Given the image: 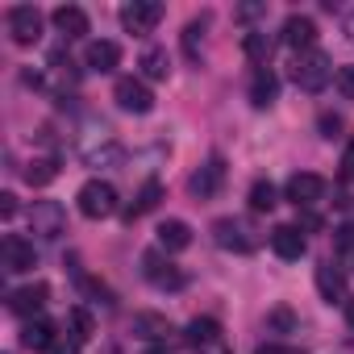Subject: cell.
Listing matches in <instances>:
<instances>
[{
  "label": "cell",
  "instance_id": "obj_1",
  "mask_svg": "<svg viewBox=\"0 0 354 354\" xmlns=\"http://www.w3.org/2000/svg\"><path fill=\"white\" fill-rule=\"evenodd\" d=\"M337 71H333V59L325 55V50H300L296 55V63H292V80H296V88H304V92H321V88H329V80H333Z\"/></svg>",
  "mask_w": 354,
  "mask_h": 354
},
{
  "label": "cell",
  "instance_id": "obj_21",
  "mask_svg": "<svg viewBox=\"0 0 354 354\" xmlns=\"http://www.w3.org/2000/svg\"><path fill=\"white\" fill-rule=\"evenodd\" d=\"M275 96H279V80H275V71H271V67H259L254 80H250V104H254V109H267Z\"/></svg>",
  "mask_w": 354,
  "mask_h": 354
},
{
  "label": "cell",
  "instance_id": "obj_39",
  "mask_svg": "<svg viewBox=\"0 0 354 354\" xmlns=\"http://www.w3.org/2000/svg\"><path fill=\"white\" fill-rule=\"evenodd\" d=\"M196 354H230V350H225V346H221V342H213V346H201V350H196Z\"/></svg>",
  "mask_w": 354,
  "mask_h": 354
},
{
  "label": "cell",
  "instance_id": "obj_38",
  "mask_svg": "<svg viewBox=\"0 0 354 354\" xmlns=\"http://www.w3.org/2000/svg\"><path fill=\"white\" fill-rule=\"evenodd\" d=\"M263 13H267L263 5H242V13H238V17H246V21H250V17H263Z\"/></svg>",
  "mask_w": 354,
  "mask_h": 354
},
{
  "label": "cell",
  "instance_id": "obj_36",
  "mask_svg": "<svg viewBox=\"0 0 354 354\" xmlns=\"http://www.w3.org/2000/svg\"><path fill=\"white\" fill-rule=\"evenodd\" d=\"M13 213H17V196L5 192V196H0V217H13Z\"/></svg>",
  "mask_w": 354,
  "mask_h": 354
},
{
  "label": "cell",
  "instance_id": "obj_33",
  "mask_svg": "<svg viewBox=\"0 0 354 354\" xmlns=\"http://www.w3.org/2000/svg\"><path fill=\"white\" fill-rule=\"evenodd\" d=\"M317 125H321V133H325V138H337L342 117H337V113H321V121H317Z\"/></svg>",
  "mask_w": 354,
  "mask_h": 354
},
{
  "label": "cell",
  "instance_id": "obj_28",
  "mask_svg": "<svg viewBox=\"0 0 354 354\" xmlns=\"http://www.w3.org/2000/svg\"><path fill=\"white\" fill-rule=\"evenodd\" d=\"M67 329H71V337L84 346V342L96 333V325H92V313H88V308H71V313H67Z\"/></svg>",
  "mask_w": 354,
  "mask_h": 354
},
{
  "label": "cell",
  "instance_id": "obj_14",
  "mask_svg": "<svg viewBox=\"0 0 354 354\" xmlns=\"http://www.w3.org/2000/svg\"><path fill=\"white\" fill-rule=\"evenodd\" d=\"M46 296H50V288H46V283H30V288H17V292L9 296V308H13L17 317H26V321H38V313L46 308Z\"/></svg>",
  "mask_w": 354,
  "mask_h": 354
},
{
  "label": "cell",
  "instance_id": "obj_8",
  "mask_svg": "<svg viewBox=\"0 0 354 354\" xmlns=\"http://www.w3.org/2000/svg\"><path fill=\"white\" fill-rule=\"evenodd\" d=\"M113 100H117V109H125V113H150L154 109V96H150V88L142 84V80H133V75H125V80H117L113 84Z\"/></svg>",
  "mask_w": 354,
  "mask_h": 354
},
{
  "label": "cell",
  "instance_id": "obj_23",
  "mask_svg": "<svg viewBox=\"0 0 354 354\" xmlns=\"http://www.w3.org/2000/svg\"><path fill=\"white\" fill-rule=\"evenodd\" d=\"M55 337H59V329H55L50 321H42V317H38V321H26V329H21V346H26V350H42V354H46Z\"/></svg>",
  "mask_w": 354,
  "mask_h": 354
},
{
  "label": "cell",
  "instance_id": "obj_9",
  "mask_svg": "<svg viewBox=\"0 0 354 354\" xmlns=\"http://www.w3.org/2000/svg\"><path fill=\"white\" fill-rule=\"evenodd\" d=\"M158 21H162V5H158V0H133V5L121 9L125 34H150Z\"/></svg>",
  "mask_w": 354,
  "mask_h": 354
},
{
  "label": "cell",
  "instance_id": "obj_10",
  "mask_svg": "<svg viewBox=\"0 0 354 354\" xmlns=\"http://www.w3.org/2000/svg\"><path fill=\"white\" fill-rule=\"evenodd\" d=\"M0 263H5L9 275H21V271H34L38 267V254H34V242L9 234L5 242H0Z\"/></svg>",
  "mask_w": 354,
  "mask_h": 354
},
{
  "label": "cell",
  "instance_id": "obj_27",
  "mask_svg": "<svg viewBox=\"0 0 354 354\" xmlns=\"http://www.w3.org/2000/svg\"><path fill=\"white\" fill-rule=\"evenodd\" d=\"M59 175V158H34L30 167H26V184H34V188H42V184H50Z\"/></svg>",
  "mask_w": 354,
  "mask_h": 354
},
{
  "label": "cell",
  "instance_id": "obj_13",
  "mask_svg": "<svg viewBox=\"0 0 354 354\" xmlns=\"http://www.w3.org/2000/svg\"><path fill=\"white\" fill-rule=\"evenodd\" d=\"M271 250H275L283 263H296V259H304L308 238L300 234V225H275V230H271Z\"/></svg>",
  "mask_w": 354,
  "mask_h": 354
},
{
  "label": "cell",
  "instance_id": "obj_32",
  "mask_svg": "<svg viewBox=\"0 0 354 354\" xmlns=\"http://www.w3.org/2000/svg\"><path fill=\"white\" fill-rule=\"evenodd\" d=\"M46 354H80V342L75 337H67V333H59L55 342H50V350Z\"/></svg>",
  "mask_w": 354,
  "mask_h": 354
},
{
  "label": "cell",
  "instance_id": "obj_40",
  "mask_svg": "<svg viewBox=\"0 0 354 354\" xmlns=\"http://www.w3.org/2000/svg\"><path fill=\"white\" fill-rule=\"evenodd\" d=\"M342 30H346V38H350V42H354V9H350V13H346V26H342Z\"/></svg>",
  "mask_w": 354,
  "mask_h": 354
},
{
  "label": "cell",
  "instance_id": "obj_22",
  "mask_svg": "<svg viewBox=\"0 0 354 354\" xmlns=\"http://www.w3.org/2000/svg\"><path fill=\"white\" fill-rule=\"evenodd\" d=\"M84 162H88V167H121V162H125V146L113 142V138H104L100 146H88V150H84Z\"/></svg>",
  "mask_w": 354,
  "mask_h": 354
},
{
  "label": "cell",
  "instance_id": "obj_29",
  "mask_svg": "<svg viewBox=\"0 0 354 354\" xmlns=\"http://www.w3.org/2000/svg\"><path fill=\"white\" fill-rule=\"evenodd\" d=\"M279 201H275V184H267V180H259L254 188H250V209L254 213H271Z\"/></svg>",
  "mask_w": 354,
  "mask_h": 354
},
{
  "label": "cell",
  "instance_id": "obj_2",
  "mask_svg": "<svg viewBox=\"0 0 354 354\" xmlns=\"http://www.w3.org/2000/svg\"><path fill=\"white\" fill-rule=\"evenodd\" d=\"M213 242L221 246V250H234V254H250V250H259V230L246 221V217H217L213 221Z\"/></svg>",
  "mask_w": 354,
  "mask_h": 354
},
{
  "label": "cell",
  "instance_id": "obj_16",
  "mask_svg": "<svg viewBox=\"0 0 354 354\" xmlns=\"http://www.w3.org/2000/svg\"><path fill=\"white\" fill-rule=\"evenodd\" d=\"M84 63H88V71H100V75H109V71H117V63H121V46H117V42H109V38H100V42H88V50H84Z\"/></svg>",
  "mask_w": 354,
  "mask_h": 354
},
{
  "label": "cell",
  "instance_id": "obj_25",
  "mask_svg": "<svg viewBox=\"0 0 354 354\" xmlns=\"http://www.w3.org/2000/svg\"><path fill=\"white\" fill-rule=\"evenodd\" d=\"M138 67H142V75H146V80H167L171 59H167V50H162V46H146V50H142V59H138Z\"/></svg>",
  "mask_w": 354,
  "mask_h": 354
},
{
  "label": "cell",
  "instance_id": "obj_34",
  "mask_svg": "<svg viewBox=\"0 0 354 354\" xmlns=\"http://www.w3.org/2000/svg\"><path fill=\"white\" fill-rule=\"evenodd\" d=\"M342 180H354V138H350L346 150H342Z\"/></svg>",
  "mask_w": 354,
  "mask_h": 354
},
{
  "label": "cell",
  "instance_id": "obj_19",
  "mask_svg": "<svg viewBox=\"0 0 354 354\" xmlns=\"http://www.w3.org/2000/svg\"><path fill=\"white\" fill-rule=\"evenodd\" d=\"M50 21H55V30L67 34V38H84V34H88V13L75 9V5H59V9L50 13Z\"/></svg>",
  "mask_w": 354,
  "mask_h": 354
},
{
  "label": "cell",
  "instance_id": "obj_35",
  "mask_svg": "<svg viewBox=\"0 0 354 354\" xmlns=\"http://www.w3.org/2000/svg\"><path fill=\"white\" fill-rule=\"evenodd\" d=\"M254 354H300V350H292V346H279V342H267V346H259Z\"/></svg>",
  "mask_w": 354,
  "mask_h": 354
},
{
  "label": "cell",
  "instance_id": "obj_11",
  "mask_svg": "<svg viewBox=\"0 0 354 354\" xmlns=\"http://www.w3.org/2000/svg\"><path fill=\"white\" fill-rule=\"evenodd\" d=\"M221 184H225V162H221V158H209L201 171H192L188 192H192L196 201H213V196L221 192Z\"/></svg>",
  "mask_w": 354,
  "mask_h": 354
},
{
  "label": "cell",
  "instance_id": "obj_31",
  "mask_svg": "<svg viewBox=\"0 0 354 354\" xmlns=\"http://www.w3.org/2000/svg\"><path fill=\"white\" fill-rule=\"evenodd\" d=\"M333 84H337V92H342L346 100H354V67H337Z\"/></svg>",
  "mask_w": 354,
  "mask_h": 354
},
{
  "label": "cell",
  "instance_id": "obj_37",
  "mask_svg": "<svg viewBox=\"0 0 354 354\" xmlns=\"http://www.w3.org/2000/svg\"><path fill=\"white\" fill-rule=\"evenodd\" d=\"M337 246H342V250L354 246V225H342V230H337Z\"/></svg>",
  "mask_w": 354,
  "mask_h": 354
},
{
  "label": "cell",
  "instance_id": "obj_30",
  "mask_svg": "<svg viewBox=\"0 0 354 354\" xmlns=\"http://www.w3.org/2000/svg\"><path fill=\"white\" fill-rule=\"evenodd\" d=\"M201 34H205V21H192V26L184 30V50H188L192 59H205V38H201Z\"/></svg>",
  "mask_w": 354,
  "mask_h": 354
},
{
  "label": "cell",
  "instance_id": "obj_42",
  "mask_svg": "<svg viewBox=\"0 0 354 354\" xmlns=\"http://www.w3.org/2000/svg\"><path fill=\"white\" fill-rule=\"evenodd\" d=\"M150 354H171V350H167V346H154V350H150Z\"/></svg>",
  "mask_w": 354,
  "mask_h": 354
},
{
  "label": "cell",
  "instance_id": "obj_26",
  "mask_svg": "<svg viewBox=\"0 0 354 354\" xmlns=\"http://www.w3.org/2000/svg\"><path fill=\"white\" fill-rule=\"evenodd\" d=\"M242 50H246V59L250 63H259V67H267V59H271V50H275V42L263 34V30H250L246 38H242Z\"/></svg>",
  "mask_w": 354,
  "mask_h": 354
},
{
  "label": "cell",
  "instance_id": "obj_24",
  "mask_svg": "<svg viewBox=\"0 0 354 354\" xmlns=\"http://www.w3.org/2000/svg\"><path fill=\"white\" fill-rule=\"evenodd\" d=\"M184 337H188V346H213V342H221V325L213 321V317H196V321H188V329H184Z\"/></svg>",
  "mask_w": 354,
  "mask_h": 354
},
{
  "label": "cell",
  "instance_id": "obj_18",
  "mask_svg": "<svg viewBox=\"0 0 354 354\" xmlns=\"http://www.w3.org/2000/svg\"><path fill=\"white\" fill-rule=\"evenodd\" d=\"M133 337H142V342H162L167 346V333H171V321L162 317V313H133Z\"/></svg>",
  "mask_w": 354,
  "mask_h": 354
},
{
  "label": "cell",
  "instance_id": "obj_17",
  "mask_svg": "<svg viewBox=\"0 0 354 354\" xmlns=\"http://www.w3.org/2000/svg\"><path fill=\"white\" fill-rule=\"evenodd\" d=\"M158 201H162V184H158V180H146V184L138 188V196H133V201L125 205V213H121V217H125V221L133 225L138 217H146L150 209H158Z\"/></svg>",
  "mask_w": 354,
  "mask_h": 354
},
{
  "label": "cell",
  "instance_id": "obj_7",
  "mask_svg": "<svg viewBox=\"0 0 354 354\" xmlns=\"http://www.w3.org/2000/svg\"><path fill=\"white\" fill-rule=\"evenodd\" d=\"M9 38H13L17 46H34V42L42 38V13H38L34 5L9 9Z\"/></svg>",
  "mask_w": 354,
  "mask_h": 354
},
{
  "label": "cell",
  "instance_id": "obj_41",
  "mask_svg": "<svg viewBox=\"0 0 354 354\" xmlns=\"http://www.w3.org/2000/svg\"><path fill=\"white\" fill-rule=\"evenodd\" d=\"M346 321H350V329H354V296L346 300Z\"/></svg>",
  "mask_w": 354,
  "mask_h": 354
},
{
  "label": "cell",
  "instance_id": "obj_3",
  "mask_svg": "<svg viewBox=\"0 0 354 354\" xmlns=\"http://www.w3.org/2000/svg\"><path fill=\"white\" fill-rule=\"evenodd\" d=\"M75 201H80V213H84L88 221H104V217H113V213L121 209V205H117L121 196H117V188H113L109 180H88Z\"/></svg>",
  "mask_w": 354,
  "mask_h": 354
},
{
  "label": "cell",
  "instance_id": "obj_15",
  "mask_svg": "<svg viewBox=\"0 0 354 354\" xmlns=\"http://www.w3.org/2000/svg\"><path fill=\"white\" fill-rule=\"evenodd\" d=\"M283 46H292L296 55L300 50H313V42H317V26H313V17H300V13H292L288 21H283Z\"/></svg>",
  "mask_w": 354,
  "mask_h": 354
},
{
  "label": "cell",
  "instance_id": "obj_5",
  "mask_svg": "<svg viewBox=\"0 0 354 354\" xmlns=\"http://www.w3.org/2000/svg\"><path fill=\"white\" fill-rule=\"evenodd\" d=\"M142 275H146V283H154L158 292H180V288H184V271L175 267L162 250H146V254H142Z\"/></svg>",
  "mask_w": 354,
  "mask_h": 354
},
{
  "label": "cell",
  "instance_id": "obj_20",
  "mask_svg": "<svg viewBox=\"0 0 354 354\" xmlns=\"http://www.w3.org/2000/svg\"><path fill=\"white\" fill-rule=\"evenodd\" d=\"M188 246H192V230H188V221H175V217H171V221L158 225V250L171 254V250H188Z\"/></svg>",
  "mask_w": 354,
  "mask_h": 354
},
{
  "label": "cell",
  "instance_id": "obj_6",
  "mask_svg": "<svg viewBox=\"0 0 354 354\" xmlns=\"http://www.w3.org/2000/svg\"><path fill=\"white\" fill-rule=\"evenodd\" d=\"M325 180H321V175H313V171H296L292 175V180L283 184V196L296 205V209H313L317 201H325Z\"/></svg>",
  "mask_w": 354,
  "mask_h": 354
},
{
  "label": "cell",
  "instance_id": "obj_12",
  "mask_svg": "<svg viewBox=\"0 0 354 354\" xmlns=\"http://www.w3.org/2000/svg\"><path fill=\"white\" fill-rule=\"evenodd\" d=\"M317 292H321L325 304H346V300H350V296H346V271H342L333 259H325V263L317 267Z\"/></svg>",
  "mask_w": 354,
  "mask_h": 354
},
{
  "label": "cell",
  "instance_id": "obj_4",
  "mask_svg": "<svg viewBox=\"0 0 354 354\" xmlns=\"http://www.w3.org/2000/svg\"><path fill=\"white\" fill-rule=\"evenodd\" d=\"M30 234L42 238V242H55L67 234V209L59 201H34L30 209Z\"/></svg>",
  "mask_w": 354,
  "mask_h": 354
}]
</instances>
